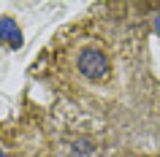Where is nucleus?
<instances>
[{"label": "nucleus", "mask_w": 160, "mask_h": 157, "mask_svg": "<svg viewBox=\"0 0 160 157\" xmlns=\"http://www.w3.org/2000/svg\"><path fill=\"white\" fill-rule=\"evenodd\" d=\"M79 71L87 76V79H103L109 73V62L98 49H84L79 54Z\"/></svg>", "instance_id": "obj_1"}, {"label": "nucleus", "mask_w": 160, "mask_h": 157, "mask_svg": "<svg viewBox=\"0 0 160 157\" xmlns=\"http://www.w3.org/2000/svg\"><path fill=\"white\" fill-rule=\"evenodd\" d=\"M0 38H3L6 43H11L14 49L22 46V33H19V27L14 25V19H8V17L0 19Z\"/></svg>", "instance_id": "obj_2"}, {"label": "nucleus", "mask_w": 160, "mask_h": 157, "mask_svg": "<svg viewBox=\"0 0 160 157\" xmlns=\"http://www.w3.org/2000/svg\"><path fill=\"white\" fill-rule=\"evenodd\" d=\"M155 30H158V33H160V14H158V17H155Z\"/></svg>", "instance_id": "obj_3"}, {"label": "nucleus", "mask_w": 160, "mask_h": 157, "mask_svg": "<svg viewBox=\"0 0 160 157\" xmlns=\"http://www.w3.org/2000/svg\"><path fill=\"white\" fill-rule=\"evenodd\" d=\"M0 157H3V155H0Z\"/></svg>", "instance_id": "obj_4"}]
</instances>
